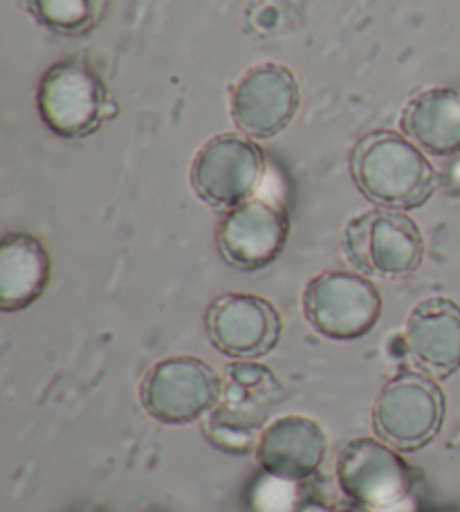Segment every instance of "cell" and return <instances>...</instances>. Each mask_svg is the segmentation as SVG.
<instances>
[{
  "instance_id": "obj_18",
  "label": "cell",
  "mask_w": 460,
  "mask_h": 512,
  "mask_svg": "<svg viewBox=\"0 0 460 512\" xmlns=\"http://www.w3.org/2000/svg\"><path fill=\"white\" fill-rule=\"evenodd\" d=\"M297 483L285 481L272 474H265L252 488V508L254 512H294L297 506Z\"/></svg>"
},
{
  "instance_id": "obj_17",
  "label": "cell",
  "mask_w": 460,
  "mask_h": 512,
  "mask_svg": "<svg viewBox=\"0 0 460 512\" xmlns=\"http://www.w3.org/2000/svg\"><path fill=\"white\" fill-rule=\"evenodd\" d=\"M25 5L45 30L63 36H81L95 30L104 16L106 0H25Z\"/></svg>"
},
{
  "instance_id": "obj_11",
  "label": "cell",
  "mask_w": 460,
  "mask_h": 512,
  "mask_svg": "<svg viewBox=\"0 0 460 512\" xmlns=\"http://www.w3.org/2000/svg\"><path fill=\"white\" fill-rule=\"evenodd\" d=\"M290 236V218L272 200L250 198L223 214L216 230V245L223 259L236 270L268 268L283 254Z\"/></svg>"
},
{
  "instance_id": "obj_7",
  "label": "cell",
  "mask_w": 460,
  "mask_h": 512,
  "mask_svg": "<svg viewBox=\"0 0 460 512\" xmlns=\"http://www.w3.org/2000/svg\"><path fill=\"white\" fill-rule=\"evenodd\" d=\"M303 315L328 340H360L380 322L382 295L362 272L328 270L303 290Z\"/></svg>"
},
{
  "instance_id": "obj_19",
  "label": "cell",
  "mask_w": 460,
  "mask_h": 512,
  "mask_svg": "<svg viewBox=\"0 0 460 512\" xmlns=\"http://www.w3.org/2000/svg\"><path fill=\"white\" fill-rule=\"evenodd\" d=\"M328 512H366V510L360 508V506H355V504H339V506L328 508Z\"/></svg>"
},
{
  "instance_id": "obj_3",
  "label": "cell",
  "mask_w": 460,
  "mask_h": 512,
  "mask_svg": "<svg viewBox=\"0 0 460 512\" xmlns=\"http://www.w3.org/2000/svg\"><path fill=\"white\" fill-rule=\"evenodd\" d=\"M445 393L425 371L404 369L384 384L373 405L377 438L398 452H418L445 423Z\"/></svg>"
},
{
  "instance_id": "obj_12",
  "label": "cell",
  "mask_w": 460,
  "mask_h": 512,
  "mask_svg": "<svg viewBox=\"0 0 460 512\" xmlns=\"http://www.w3.org/2000/svg\"><path fill=\"white\" fill-rule=\"evenodd\" d=\"M205 328L211 344L234 360H256L281 340V315L265 297L227 292L207 308Z\"/></svg>"
},
{
  "instance_id": "obj_13",
  "label": "cell",
  "mask_w": 460,
  "mask_h": 512,
  "mask_svg": "<svg viewBox=\"0 0 460 512\" xmlns=\"http://www.w3.org/2000/svg\"><path fill=\"white\" fill-rule=\"evenodd\" d=\"M328 452V438L317 420L283 416L263 427L256 443L261 470L285 481H308L319 472Z\"/></svg>"
},
{
  "instance_id": "obj_2",
  "label": "cell",
  "mask_w": 460,
  "mask_h": 512,
  "mask_svg": "<svg viewBox=\"0 0 460 512\" xmlns=\"http://www.w3.org/2000/svg\"><path fill=\"white\" fill-rule=\"evenodd\" d=\"M36 111L50 133L61 140H81L113 120L117 104L86 63L59 61L43 72L36 88Z\"/></svg>"
},
{
  "instance_id": "obj_16",
  "label": "cell",
  "mask_w": 460,
  "mask_h": 512,
  "mask_svg": "<svg viewBox=\"0 0 460 512\" xmlns=\"http://www.w3.org/2000/svg\"><path fill=\"white\" fill-rule=\"evenodd\" d=\"M52 277V261L32 234L12 232L0 241V308L5 313L30 308Z\"/></svg>"
},
{
  "instance_id": "obj_15",
  "label": "cell",
  "mask_w": 460,
  "mask_h": 512,
  "mask_svg": "<svg viewBox=\"0 0 460 512\" xmlns=\"http://www.w3.org/2000/svg\"><path fill=\"white\" fill-rule=\"evenodd\" d=\"M400 128L422 151L436 158L460 153V93L454 88H427L402 108Z\"/></svg>"
},
{
  "instance_id": "obj_4",
  "label": "cell",
  "mask_w": 460,
  "mask_h": 512,
  "mask_svg": "<svg viewBox=\"0 0 460 512\" xmlns=\"http://www.w3.org/2000/svg\"><path fill=\"white\" fill-rule=\"evenodd\" d=\"M281 398V384L274 373L254 364L252 360H238L229 364L223 382V396L209 411L205 434L220 450L245 454L259 443L256 432Z\"/></svg>"
},
{
  "instance_id": "obj_8",
  "label": "cell",
  "mask_w": 460,
  "mask_h": 512,
  "mask_svg": "<svg viewBox=\"0 0 460 512\" xmlns=\"http://www.w3.org/2000/svg\"><path fill=\"white\" fill-rule=\"evenodd\" d=\"M223 396V380L205 360L193 355L153 364L140 384L146 414L164 425H189L214 409Z\"/></svg>"
},
{
  "instance_id": "obj_14",
  "label": "cell",
  "mask_w": 460,
  "mask_h": 512,
  "mask_svg": "<svg viewBox=\"0 0 460 512\" xmlns=\"http://www.w3.org/2000/svg\"><path fill=\"white\" fill-rule=\"evenodd\" d=\"M404 342L416 367L445 380L460 369V306L447 297H431L411 310Z\"/></svg>"
},
{
  "instance_id": "obj_10",
  "label": "cell",
  "mask_w": 460,
  "mask_h": 512,
  "mask_svg": "<svg viewBox=\"0 0 460 512\" xmlns=\"http://www.w3.org/2000/svg\"><path fill=\"white\" fill-rule=\"evenodd\" d=\"M301 104L294 72L281 63H259L232 86V120L254 140H270L290 126Z\"/></svg>"
},
{
  "instance_id": "obj_9",
  "label": "cell",
  "mask_w": 460,
  "mask_h": 512,
  "mask_svg": "<svg viewBox=\"0 0 460 512\" xmlns=\"http://www.w3.org/2000/svg\"><path fill=\"white\" fill-rule=\"evenodd\" d=\"M337 483L348 501L364 510H391L413 490V468L382 438L362 436L337 456Z\"/></svg>"
},
{
  "instance_id": "obj_5",
  "label": "cell",
  "mask_w": 460,
  "mask_h": 512,
  "mask_svg": "<svg viewBox=\"0 0 460 512\" xmlns=\"http://www.w3.org/2000/svg\"><path fill=\"white\" fill-rule=\"evenodd\" d=\"M344 252L362 274L400 279L420 268L425 239L418 223L404 212L375 207L346 225Z\"/></svg>"
},
{
  "instance_id": "obj_1",
  "label": "cell",
  "mask_w": 460,
  "mask_h": 512,
  "mask_svg": "<svg viewBox=\"0 0 460 512\" xmlns=\"http://www.w3.org/2000/svg\"><path fill=\"white\" fill-rule=\"evenodd\" d=\"M351 173L373 205L398 212L422 207L438 189V173L425 151L395 131L360 137L351 153Z\"/></svg>"
},
{
  "instance_id": "obj_6",
  "label": "cell",
  "mask_w": 460,
  "mask_h": 512,
  "mask_svg": "<svg viewBox=\"0 0 460 512\" xmlns=\"http://www.w3.org/2000/svg\"><path fill=\"white\" fill-rule=\"evenodd\" d=\"M268 171L265 151L254 137L220 133L196 153L191 162V189L202 203L229 212L254 198Z\"/></svg>"
}]
</instances>
